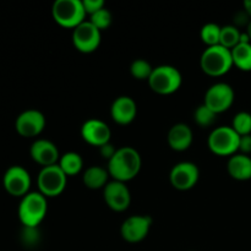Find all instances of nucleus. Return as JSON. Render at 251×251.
I'll return each instance as SVG.
<instances>
[{
	"instance_id": "obj_5",
	"label": "nucleus",
	"mask_w": 251,
	"mask_h": 251,
	"mask_svg": "<svg viewBox=\"0 0 251 251\" xmlns=\"http://www.w3.org/2000/svg\"><path fill=\"white\" fill-rule=\"evenodd\" d=\"M53 19L64 28H76L86 21L85 7L81 0H56L51 7Z\"/></svg>"
},
{
	"instance_id": "obj_26",
	"label": "nucleus",
	"mask_w": 251,
	"mask_h": 251,
	"mask_svg": "<svg viewBox=\"0 0 251 251\" xmlns=\"http://www.w3.org/2000/svg\"><path fill=\"white\" fill-rule=\"evenodd\" d=\"M217 114L202 103L194 112V120L200 127H210L215 124Z\"/></svg>"
},
{
	"instance_id": "obj_4",
	"label": "nucleus",
	"mask_w": 251,
	"mask_h": 251,
	"mask_svg": "<svg viewBox=\"0 0 251 251\" xmlns=\"http://www.w3.org/2000/svg\"><path fill=\"white\" fill-rule=\"evenodd\" d=\"M149 82L150 88L157 95L169 96L176 93L183 85L181 73L173 65H159L152 71Z\"/></svg>"
},
{
	"instance_id": "obj_19",
	"label": "nucleus",
	"mask_w": 251,
	"mask_h": 251,
	"mask_svg": "<svg viewBox=\"0 0 251 251\" xmlns=\"http://www.w3.org/2000/svg\"><path fill=\"white\" fill-rule=\"evenodd\" d=\"M228 174L238 181L251 179V157L243 153H235L229 157L227 163Z\"/></svg>"
},
{
	"instance_id": "obj_21",
	"label": "nucleus",
	"mask_w": 251,
	"mask_h": 251,
	"mask_svg": "<svg viewBox=\"0 0 251 251\" xmlns=\"http://www.w3.org/2000/svg\"><path fill=\"white\" fill-rule=\"evenodd\" d=\"M58 166L60 167L61 171L66 174V176H77L83 168V159L77 152H66L58 162Z\"/></svg>"
},
{
	"instance_id": "obj_1",
	"label": "nucleus",
	"mask_w": 251,
	"mask_h": 251,
	"mask_svg": "<svg viewBox=\"0 0 251 251\" xmlns=\"http://www.w3.org/2000/svg\"><path fill=\"white\" fill-rule=\"evenodd\" d=\"M142 159L139 151L130 146H123L117 149L114 156L108 161L107 171L112 180L122 181L126 184L127 181L136 178L141 171Z\"/></svg>"
},
{
	"instance_id": "obj_22",
	"label": "nucleus",
	"mask_w": 251,
	"mask_h": 251,
	"mask_svg": "<svg viewBox=\"0 0 251 251\" xmlns=\"http://www.w3.org/2000/svg\"><path fill=\"white\" fill-rule=\"evenodd\" d=\"M233 65L239 70L251 71V43H239L232 49Z\"/></svg>"
},
{
	"instance_id": "obj_11",
	"label": "nucleus",
	"mask_w": 251,
	"mask_h": 251,
	"mask_svg": "<svg viewBox=\"0 0 251 251\" xmlns=\"http://www.w3.org/2000/svg\"><path fill=\"white\" fill-rule=\"evenodd\" d=\"M200 179V171L195 163L189 161L179 162L169 173V181L172 186L179 191H188L195 188Z\"/></svg>"
},
{
	"instance_id": "obj_28",
	"label": "nucleus",
	"mask_w": 251,
	"mask_h": 251,
	"mask_svg": "<svg viewBox=\"0 0 251 251\" xmlns=\"http://www.w3.org/2000/svg\"><path fill=\"white\" fill-rule=\"evenodd\" d=\"M88 21H90L93 26H96L100 32H102V31H104V29L109 28L110 25H112V21H113L112 12H110L107 7H103V9H100V11L95 12L93 15H91Z\"/></svg>"
},
{
	"instance_id": "obj_33",
	"label": "nucleus",
	"mask_w": 251,
	"mask_h": 251,
	"mask_svg": "<svg viewBox=\"0 0 251 251\" xmlns=\"http://www.w3.org/2000/svg\"><path fill=\"white\" fill-rule=\"evenodd\" d=\"M115 152H117V149H115L110 142H108V144L103 145L102 147H100V156H102L104 159H107V161H109V159L114 156Z\"/></svg>"
},
{
	"instance_id": "obj_30",
	"label": "nucleus",
	"mask_w": 251,
	"mask_h": 251,
	"mask_svg": "<svg viewBox=\"0 0 251 251\" xmlns=\"http://www.w3.org/2000/svg\"><path fill=\"white\" fill-rule=\"evenodd\" d=\"M83 7H85V11L88 16L93 15L95 12L100 11V9L105 7V4L103 0H82Z\"/></svg>"
},
{
	"instance_id": "obj_23",
	"label": "nucleus",
	"mask_w": 251,
	"mask_h": 251,
	"mask_svg": "<svg viewBox=\"0 0 251 251\" xmlns=\"http://www.w3.org/2000/svg\"><path fill=\"white\" fill-rule=\"evenodd\" d=\"M240 36H242V32L234 25L223 26L222 29H221L220 44L225 48L232 50L233 48H235L240 43Z\"/></svg>"
},
{
	"instance_id": "obj_34",
	"label": "nucleus",
	"mask_w": 251,
	"mask_h": 251,
	"mask_svg": "<svg viewBox=\"0 0 251 251\" xmlns=\"http://www.w3.org/2000/svg\"><path fill=\"white\" fill-rule=\"evenodd\" d=\"M244 10H245V12H247L248 15H249L250 16V19H251V0H245L244 1Z\"/></svg>"
},
{
	"instance_id": "obj_6",
	"label": "nucleus",
	"mask_w": 251,
	"mask_h": 251,
	"mask_svg": "<svg viewBox=\"0 0 251 251\" xmlns=\"http://www.w3.org/2000/svg\"><path fill=\"white\" fill-rule=\"evenodd\" d=\"M240 136L232 126H218L211 131L207 146L212 153L220 157H232L239 152Z\"/></svg>"
},
{
	"instance_id": "obj_35",
	"label": "nucleus",
	"mask_w": 251,
	"mask_h": 251,
	"mask_svg": "<svg viewBox=\"0 0 251 251\" xmlns=\"http://www.w3.org/2000/svg\"><path fill=\"white\" fill-rule=\"evenodd\" d=\"M248 33V36H249V38H250V42H251V22L249 24V26L247 27V31H245Z\"/></svg>"
},
{
	"instance_id": "obj_17",
	"label": "nucleus",
	"mask_w": 251,
	"mask_h": 251,
	"mask_svg": "<svg viewBox=\"0 0 251 251\" xmlns=\"http://www.w3.org/2000/svg\"><path fill=\"white\" fill-rule=\"evenodd\" d=\"M137 104L129 96L115 98L110 107V117L119 125H129L136 119Z\"/></svg>"
},
{
	"instance_id": "obj_20",
	"label": "nucleus",
	"mask_w": 251,
	"mask_h": 251,
	"mask_svg": "<svg viewBox=\"0 0 251 251\" xmlns=\"http://www.w3.org/2000/svg\"><path fill=\"white\" fill-rule=\"evenodd\" d=\"M109 173L105 168L100 166H91L83 172L82 181L85 186L91 190H100L104 189L105 185L109 183Z\"/></svg>"
},
{
	"instance_id": "obj_24",
	"label": "nucleus",
	"mask_w": 251,
	"mask_h": 251,
	"mask_svg": "<svg viewBox=\"0 0 251 251\" xmlns=\"http://www.w3.org/2000/svg\"><path fill=\"white\" fill-rule=\"evenodd\" d=\"M221 29L222 27L213 22L203 25L200 31V38L202 43H205L207 47L218 46L221 39Z\"/></svg>"
},
{
	"instance_id": "obj_25",
	"label": "nucleus",
	"mask_w": 251,
	"mask_h": 251,
	"mask_svg": "<svg viewBox=\"0 0 251 251\" xmlns=\"http://www.w3.org/2000/svg\"><path fill=\"white\" fill-rule=\"evenodd\" d=\"M153 69L151 64L145 59H136L130 65V74L132 77L139 81H149Z\"/></svg>"
},
{
	"instance_id": "obj_16",
	"label": "nucleus",
	"mask_w": 251,
	"mask_h": 251,
	"mask_svg": "<svg viewBox=\"0 0 251 251\" xmlns=\"http://www.w3.org/2000/svg\"><path fill=\"white\" fill-rule=\"evenodd\" d=\"M29 156L37 164L44 167L58 164L60 153L54 142L46 139H37L29 147Z\"/></svg>"
},
{
	"instance_id": "obj_2",
	"label": "nucleus",
	"mask_w": 251,
	"mask_h": 251,
	"mask_svg": "<svg viewBox=\"0 0 251 251\" xmlns=\"http://www.w3.org/2000/svg\"><path fill=\"white\" fill-rule=\"evenodd\" d=\"M48 212V199L39 191H29L20 201L17 216L22 227L38 228Z\"/></svg>"
},
{
	"instance_id": "obj_14",
	"label": "nucleus",
	"mask_w": 251,
	"mask_h": 251,
	"mask_svg": "<svg viewBox=\"0 0 251 251\" xmlns=\"http://www.w3.org/2000/svg\"><path fill=\"white\" fill-rule=\"evenodd\" d=\"M103 198L108 207L114 212H124L131 203V194L126 184L110 180L103 189Z\"/></svg>"
},
{
	"instance_id": "obj_15",
	"label": "nucleus",
	"mask_w": 251,
	"mask_h": 251,
	"mask_svg": "<svg viewBox=\"0 0 251 251\" xmlns=\"http://www.w3.org/2000/svg\"><path fill=\"white\" fill-rule=\"evenodd\" d=\"M81 137L88 145L100 149L103 145L110 142L112 131L107 123L97 118H92L86 120L81 126Z\"/></svg>"
},
{
	"instance_id": "obj_7",
	"label": "nucleus",
	"mask_w": 251,
	"mask_h": 251,
	"mask_svg": "<svg viewBox=\"0 0 251 251\" xmlns=\"http://www.w3.org/2000/svg\"><path fill=\"white\" fill-rule=\"evenodd\" d=\"M68 184V176L58 164L44 167L37 176L38 191L47 199L56 198L64 193Z\"/></svg>"
},
{
	"instance_id": "obj_29",
	"label": "nucleus",
	"mask_w": 251,
	"mask_h": 251,
	"mask_svg": "<svg viewBox=\"0 0 251 251\" xmlns=\"http://www.w3.org/2000/svg\"><path fill=\"white\" fill-rule=\"evenodd\" d=\"M41 240V234H39L38 228H29L22 227L21 230V242L25 247L33 248Z\"/></svg>"
},
{
	"instance_id": "obj_27",
	"label": "nucleus",
	"mask_w": 251,
	"mask_h": 251,
	"mask_svg": "<svg viewBox=\"0 0 251 251\" xmlns=\"http://www.w3.org/2000/svg\"><path fill=\"white\" fill-rule=\"evenodd\" d=\"M230 126L239 136L251 135V113L239 112L234 115Z\"/></svg>"
},
{
	"instance_id": "obj_9",
	"label": "nucleus",
	"mask_w": 251,
	"mask_h": 251,
	"mask_svg": "<svg viewBox=\"0 0 251 251\" xmlns=\"http://www.w3.org/2000/svg\"><path fill=\"white\" fill-rule=\"evenodd\" d=\"M31 174L22 166H11L2 176V186L9 195L22 199L31 190Z\"/></svg>"
},
{
	"instance_id": "obj_32",
	"label": "nucleus",
	"mask_w": 251,
	"mask_h": 251,
	"mask_svg": "<svg viewBox=\"0 0 251 251\" xmlns=\"http://www.w3.org/2000/svg\"><path fill=\"white\" fill-rule=\"evenodd\" d=\"M238 153L247 154V156H249L251 153V135L240 136L239 152H238Z\"/></svg>"
},
{
	"instance_id": "obj_18",
	"label": "nucleus",
	"mask_w": 251,
	"mask_h": 251,
	"mask_svg": "<svg viewBox=\"0 0 251 251\" xmlns=\"http://www.w3.org/2000/svg\"><path fill=\"white\" fill-rule=\"evenodd\" d=\"M167 141H168L169 147L173 151L184 152L190 149L194 141V134L191 127L184 123H178L174 124L169 129L168 135H167Z\"/></svg>"
},
{
	"instance_id": "obj_8",
	"label": "nucleus",
	"mask_w": 251,
	"mask_h": 251,
	"mask_svg": "<svg viewBox=\"0 0 251 251\" xmlns=\"http://www.w3.org/2000/svg\"><path fill=\"white\" fill-rule=\"evenodd\" d=\"M235 100L232 86L227 82H217L207 88L203 98V104L207 105L216 114H221L229 109Z\"/></svg>"
},
{
	"instance_id": "obj_13",
	"label": "nucleus",
	"mask_w": 251,
	"mask_h": 251,
	"mask_svg": "<svg viewBox=\"0 0 251 251\" xmlns=\"http://www.w3.org/2000/svg\"><path fill=\"white\" fill-rule=\"evenodd\" d=\"M152 226V218L150 216L135 215L130 216L123 222L120 227V235L125 242L136 244L142 242L149 235Z\"/></svg>"
},
{
	"instance_id": "obj_31",
	"label": "nucleus",
	"mask_w": 251,
	"mask_h": 251,
	"mask_svg": "<svg viewBox=\"0 0 251 251\" xmlns=\"http://www.w3.org/2000/svg\"><path fill=\"white\" fill-rule=\"evenodd\" d=\"M251 22V19L249 15L245 12V10H242V11L237 12L234 16V26L235 27H243V26H249V24Z\"/></svg>"
},
{
	"instance_id": "obj_3",
	"label": "nucleus",
	"mask_w": 251,
	"mask_h": 251,
	"mask_svg": "<svg viewBox=\"0 0 251 251\" xmlns=\"http://www.w3.org/2000/svg\"><path fill=\"white\" fill-rule=\"evenodd\" d=\"M201 70L212 77H221L230 71L233 68L232 50L223 46L207 47L201 54L200 58Z\"/></svg>"
},
{
	"instance_id": "obj_12",
	"label": "nucleus",
	"mask_w": 251,
	"mask_h": 251,
	"mask_svg": "<svg viewBox=\"0 0 251 251\" xmlns=\"http://www.w3.org/2000/svg\"><path fill=\"white\" fill-rule=\"evenodd\" d=\"M47 120L42 112L37 109L24 110L15 120V130L22 137H37L43 132Z\"/></svg>"
},
{
	"instance_id": "obj_10",
	"label": "nucleus",
	"mask_w": 251,
	"mask_h": 251,
	"mask_svg": "<svg viewBox=\"0 0 251 251\" xmlns=\"http://www.w3.org/2000/svg\"><path fill=\"white\" fill-rule=\"evenodd\" d=\"M73 44L76 50L83 54H90L97 50L102 41V32L93 26L88 20L73 29Z\"/></svg>"
}]
</instances>
